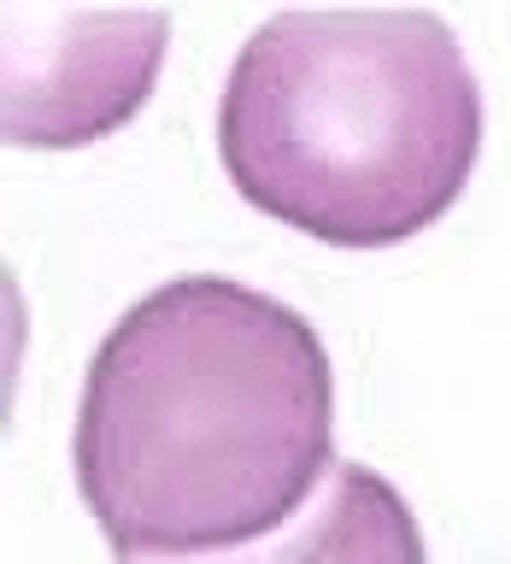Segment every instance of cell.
Listing matches in <instances>:
<instances>
[{
	"label": "cell",
	"instance_id": "obj_3",
	"mask_svg": "<svg viewBox=\"0 0 511 564\" xmlns=\"http://www.w3.org/2000/svg\"><path fill=\"white\" fill-rule=\"evenodd\" d=\"M165 12L7 7V141L83 148L130 123L165 65Z\"/></svg>",
	"mask_w": 511,
	"mask_h": 564
},
{
	"label": "cell",
	"instance_id": "obj_4",
	"mask_svg": "<svg viewBox=\"0 0 511 564\" xmlns=\"http://www.w3.org/2000/svg\"><path fill=\"white\" fill-rule=\"evenodd\" d=\"M123 564H430L423 529L394 482L370 465H329L317 494L271 535L200 558H123Z\"/></svg>",
	"mask_w": 511,
	"mask_h": 564
},
{
	"label": "cell",
	"instance_id": "obj_2",
	"mask_svg": "<svg viewBox=\"0 0 511 564\" xmlns=\"http://www.w3.org/2000/svg\"><path fill=\"white\" fill-rule=\"evenodd\" d=\"M236 194L324 247H400L441 224L482 153V88L435 12H276L218 106Z\"/></svg>",
	"mask_w": 511,
	"mask_h": 564
},
{
	"label": "cell",
	"instance_id": "obj_1",
	"mask_svg": "<svg viewBox=\"0 0 511 564\" xmlns=\"http://www.w3.org/2000/svg\"><path fill=\"white\" fill-rule=\"evenodd\" d=\"M335 377L317 329L229 276H176L112 324L77 405V488L123 558L271 535L329 476Z\"/></svg>",
	"mask_w": 511,
	"mask_h": 564
}]
</instances>
